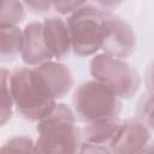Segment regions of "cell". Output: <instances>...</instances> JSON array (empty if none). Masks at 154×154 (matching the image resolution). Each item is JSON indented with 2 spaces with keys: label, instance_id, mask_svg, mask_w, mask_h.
<instances>
[{
  "label": "cell",
  "instance_id": "6da1fadb",
  "mask_svg": "<svg viewBox=\"0 0 154 154\" xmlns=\"http://www.w3.org/2000/svg\"><path fill=\"white\" fill-rule=\"evenodd\" d=\"M10 88L14 109L28 122L37 123L58 103L42 75L35 66L18 67L11 71Z\"/></svg>",
  "mask_w": 154,
  "mask_h": 154
},
{
  "label": "cell",
  "instance_id": "7a4b0ae2",
  "mask_svg": "<svg viewBox=\"0 0 154 154\" xmlns=\"http://www.w3.org/2000/svg\"><path fill=\"white\" fill-rule=\"evenodd\" d=\"M73 108L65 103L55 107L37 122L38 137L35 142V153H77L83 142L82 130L76 125Z\"/></svg>",
  "mask_w": 154,
  "mask_h": 154
},
{
  "label": "cell",
  "instance_id": "3957f363",
  "mask_svg": "<svg viewBox=\"0 0 154 154\" xmlns=\"http://www.w3.org/2000/svg\"><path fill=\"white\" fill-rule=\"evenodd\" d=\"M72 108L77 120L84 124L118 118L122 111V99L111 87L93 78L76 88L72 95Z\"/></svg>",
  "mask_w": 154,
  "mask_h": 154
},
{
  "label": "cell",
  "instance_id": "277c9868",
  "mask_svg": "<svg viewBox=\"0 0 154 154\" xmlns=\"http://www.w3.org/2000/svg\"><path fill=\"white\" fill-rule=\"evenodd\" d=\"M109 13L111 11H105L97 6L84 5L69 16L66 23L75 55L84 58L95 55L101 51Z\"/></svg>",
  "mask_w": 154,
  "mask_h": 154
},
{
  "label": "cell",
  "instance_id": "5b68a950",
  "mask_svg": "<svg viewBox=\"0 0 154 154\" xmlns=\"http://www.w3.org/2000/svg\"><path fill=\"white\" fill-rule=\"evenodd\" d=\"M89 67L91 77L111 87L122 100L134 97L140 89L141 77L138 71L122 58L105 53L95 54Z\"/></svg>",
  "mask_w": 154,
  "mask_h": 154
},
{
  "label": "cell",
  "instance_id": "8992f818",
  "mask_svg": "<svg viewBox=\"0 0 154 154\" xmlns=\"http://www.w3.org/2000/svg\"><path fill=\"white\" fill-rule=\"evenodd\" d=\"M136 49V35L132 26L120 16L109 13L106 26V35L101 51L116 58H128Z\"/></svg>",
  "mask_w": 154,
  "mask_h": 154
},
{
  "label": "cell",
  "instance_id": "52a82bcc",
  "mask_svg": "<svg viewBox=\"0 0 154 154\" xmlns=\"http://www.w3.org/2000/svg\"><path fill=\"white\" fill-rule=\"evenodd\" d=\"M149 141L150 130L137 118H128L120 123L109 149L111 153H142Z\"/></svg>",
  "mask_w": 154,
  "mask_h": 154
},
{
  "label": "cell",
  "instance_id": "ba28073f",
  "mask_svg": "<svg viewBox=\"0 0 154 154\" xmlns=\"http://www.w3.org/2000/svg\"><path fill=\"white\" fill-rule=\"evenodd\" d=\"M20 58L28 66H37L54 59L45 42L43 23L31 22L23 29V48Z\"/></svg>",
  "mask_w": 154,
  "mask_h": 154
},
{
  "label": "cell",
  "instance_id": "9c48e42d",
  "mask_svg": "<svg viewBox=\"0 0 154 154\" xmlns=\"http://www.w3.org/2000/svg\"><path fill=\"white\" fill-rule=\"evenodd\" d=\"M46 46L55 60H63L72 51L71 36L67 23L60 17H48L43 22Z\"/></svg>",
  "mask_w": 154,
  "mask_h": 154
},
{
  "label": "cell",
  "instance_id": "30bf717a",
  "mask_svg": "<svg viewBox=\"0 0 154 154\" xmlns=\"http://www.w3.org/2000/svg\"><path fill=\"white\" fill-rule=\"evenodd\" d=\"M35 67L42 75L57 101L64 99L71 91L73 87V76L67 65L60 63L59 60H51Z\"/></svg>",
  "mask_w": 154,
  "mask_h": 154
},
{
  "label": "cell",
  "instance_id": "8fae6325",
  "mask_svg": "<svg viewBox=\"0 0 154 154\" xmlns=\"http://www.w3.org/2000/svg\"><path fill=\"white\" fill-rule=\"evenodd\" d=\"M120 120L118 118H108V119H100L95 122L87 123L81 130H82V138L85 142L108 146L117 136L119 128H120Z\"/></svg>",
  "mask_w": 154,
  "mask_h": 154
},
{
  "label": "cell",
  "instance_id": "7c38bea8",
  "mask_svg": "<svg viewBox=\"0 0 154 154\" xmlns=\"http://www.w3.org/2000/svg\"><path fill=\"white\" fill-rule=\"evenodd\" d=\"M1 61H12L18 58L23 48V30L18 25L0 26Z\"/></svg>",
  "mask_w": 154,
  "mask_h": 154
},
{
  "label": "cell",
  "instance_id": "4fadbf2b",
  "mask_svg": "<svg viewBox=\"0 0 154 154\" xmlns=\"http://www.w3.org/2000/svg\"><path fill=\"white\" fill-rule=\"evenodd\" d=\"M25 5L22 0H2L0 26L18 25L25 18Z\"/></svg>",
  "mask_w": 154,
  "mask_h": 154
},
{
  "label": "cell",
  "instance_id": "5bb4252c",
  "mask_svg": "<svg viewBox=\"0 0 154 154\" xmlns=\"http://www.w3.org/2000/svg\"><path fill=\"white\" fill-rule=\"evenodd\" d=\"M1 125H5L12 117L14 102L10 88V71L5 67L1 69Z\"/></svg>",
  "mask_w": 154,
  "mask_h": 154
},
{
  "label": "cell",
  "instance_id": "9a60e30c",
  "mask_svg": "<svg viewBox=\"0 0 154 154\" xmlns=\"http://www.w3.org/2000/svg\"><path fill=\"white\" fill-rule=\"evenodd\" d=\"M135 114L150 131L154 130V93L148 91L140 96L136 103Z\"/></svg>",
  "mask_w": 154,
  "mask_h": 154
},
{
  "label": "cell",
  "instance_id": "2e32d148",
  "mask_svg": "<svg viewBox=\"0 0 154 154\" xmlns=\"http://www.w3.org/2000/svg\"><path fill=\"white\" fill-rule=\"evenodd\" d=\"M34 149L35 142L28 136H13L1 146L4 152H34Z\"/></svg>",
  "mask_w": 154,
  "mask_h": 154
},
{
  "label": "cell",
  "instance_id": "e0dca14e",
  "mask_svg": "<svg viewBox=\"0 0 154 154\" xmlns=\"http://www.w3.org/2000/svg\"><path fill=\"white\" fill-rule=\"evenodd\" d=\"M87 5V0H53V10L60 16H70Z\"/></svg>",
  "mask_w": 154,
  "mask_h": 154
},
{
  "label": "cell",
  "instance_id": "ac0fdd59",
  "mask_svg": "<svg viewBox=\"0 0 154 154\" xmlns=\"http://www.w3.org/2000/svg\"><path fill=\"white\" fill-rule=\"evenodd\" d=\"M26 10L34 14H45L53 10V0H22Z\"/></svg>",
  "mask_w": 154,
  "mask_h": 154
},
{
  "label": "cell",
  "instance_id": "d6986e66",
  "mask_svg": "<svg viewBox=\"0 0 154 154\" xmlns=\"http://www.w3.org/2000/svg\"><path fill=\"white\" fill-rule=\"evenodd\" d=\"M79 153H111V149L108 146L96 144L83 141L79 148Z\"/></svg>",
  "mask_w": 154,
  "mask_h": 154
},
{
  "label": "cell",
  "instance_id": "ffe728a7",
  "mask_svg": "<svg viewBox=\"0 0 154 154\" xmlns=\"http://www.w3.org/2000/svg\"><path fill=\"white\" fill-rule=\"evenodd\" d=\"M97 7L105 10V11H111L117 8L119 5L123 4L124 0H91Z\"/></svg>",
  "mask_w": 154,
  "mask_h": 154
},
{
  "label": "cell",
  "instance_id": "44dd1931",
  "mask_svg": "<svg viewBox=\"0 0 154 154\" xmlns=\"http://www.w3.org/2000/svg\"><path fill=\"white\" fill-rule=\"evenodd\" d=\"M144 79H146V85L148 91L154 93V59L150 61V64L147 67Z\"/></svg>",
  "mask_w": 154,
  "mask_h": 154
}]
</instances>
